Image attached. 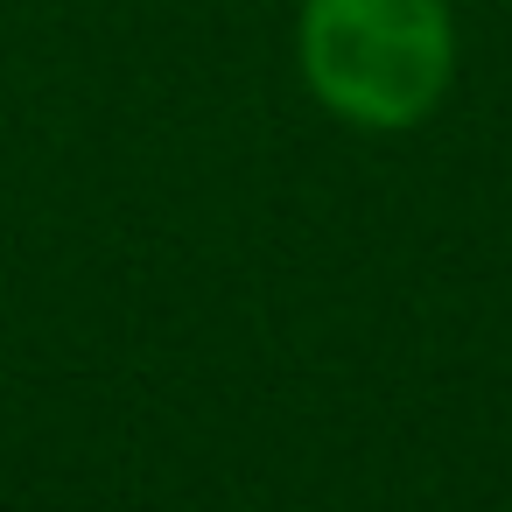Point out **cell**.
Returning a JSON list of instances; mask_svg holds the SVG:
<instances>
[{"label": "cell", "mask_w": 512, "mask_h": 512, "mask_svg": "<svg viewBox=\"0 0 512 512\" xmlns=\"http://www.w3.org/2000/svg\"><path fill=\"white\" fill-rule=\"evenodd\" d=\"M302 71L316 99L358 127H414L449 85L442 0H309Z\"/></svg>", "instance_id": "1"}]
</instances>
